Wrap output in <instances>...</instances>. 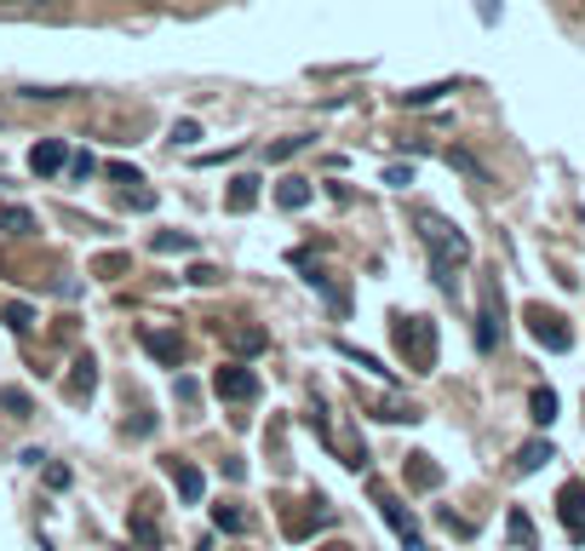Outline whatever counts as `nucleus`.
I'll use <instances>...</instances> for the list:
<instances>
[{"label": "nucleus", "instance_id": "25", "mask_svg": "<svg viewBox=\"0 0 585 551\" xmlns=\"http://www.w3.org/2000/svg\"><path fill=\"white\" fill-rule=\"evenodd\" d=\"M511 540H517V546H533V522H528V511H511Z\"/></svg>", "mask_w": 585, "mask_h": 551}, {"label": "nucleus", "instance_id": "1", "mask_svg": "<svg viewBox=\"0 0 585 551\" xmlns=\"http://www.w3.org/2000/svg\"><path fill=\"white\" fill-rule=\"evenodd\" d=\"M419 241L430 247V270H437V282L453 293V282H460V270L465 259H471V241H465V230H453L448 218H437V213H419Z\"/></svg>", "mask_w": 585, "mask_h": 551}, {"label": "nucleus", "instance_id": "24", "mask_svg": "<svg viewBox=\"0 0 585 551\" xmlns=\"http://www.w3.org/2000/svg\"><path fill=\"white\" fill-rule=\"evenodd\" d=\"M156 247H161V254H190L195 241H190L184 230H178V236H172V230H161V236H156Z\"/></svg>", "mask_w": 585, "mask_h": 551}, {"label": "nucleus", "instance_id": "33", "mask_svg": "<svg viewBox=\"0 0 585 551\" xmlns=\"http://www.w3.org/2000/svg\"><path fill=\"white\" fill-rule=\"evenodd\" d=\"M0 7H53V0H0Z\"/></svg>", "mask_w": 585, "mask_h": 551}, {"label": "nucleus", "instance_id": "13", "mask_svg": "<svg viewBox=\"0 0 585 551\" xmlns=\"http://www.w3.org/2000/svg\"><path fill=\"white\" fill-rule=\"evenodd\" d=\"M224 345H230L236 357H259V350L270 345V334L265 328H230V334H224Z\"/></svg>", "mask_w": 585, "mask_h": 551}, {"label": "nucleus", "instance_id": "14", "mask_svg": "<svg viewBox=\"0 0 585 551\" xmlns=\"http://www.w3.org/2000/svg\"><path fill=\"white\" fill-rule=\"evenodd\" d=\"M311 179H282V190H275V202H282L288 213H299V207H311Z\"/></svg>", "mask_w": 585, "mask_h": 551}, {"label": "nucleus", "instance_id": "3", "mask_svg": "<svg viewBox=\"0 0 585 551\" xmlns=\"http://www.w3.org/2000/svg\"><path fill=\"white\" fill-rule=\"evenodd\" d=\"M505 339V299H499V282L488 276L482 282V316H476V350H499Z\"/></svg>", "mask_w": 585, "mask_h": 551}, {"label": "nucleus", "instance_id": "31", "mask_svg": "<svg viewBox=\"0 0 585 551\" xmlns=\"http://www.w3.org/2000/svg\"><path fill=\"white\" fill-rule=\"evenodd\" d=\"M69 167H75V179H92V172H98V161H92V156H75Z\"/></svg>", "mask_w": 585, "mask_h": 551}, {"label": "nucleus", "instance_id": "27", "mask_svg": "<svg viewBox=\"0 0 585 551\" xmlns=\"http://www.w3.org/2000/svg\"><path fill=\"white\" fill-rule=\"evenodd\" d=\"M442 92H448V87H414V92H402V98H408V104H437Z\"/></svg>", "mask_w": 585, "mask_h": 551}, {"label": "nucleus", "instance_id": "10", "mask_svg": "<svg viewBox=\"0 0 585 551\" xmlns=\"http://www.w3.org/2000/svg\"><path fill=\"white\" fill-rule=\"evenodd\" d=\"M126 529H133V540L144 551H161V529H156V517H149V499H138V511L126 517Z\"/></svg>", "mask_w": 585, "mask_h": 551}, {"label": "nucleus", "instance_id": "18", "mask_svg": "<svg viewBox=\"0 0 585 551\" xmlns=\"http://www.w3.org/2000/svg\"><path fill=\"white\" fill-rule=\"evenodd\" d=\"M551 460V442H528L522 448V454H517V471H522V477H528V471H540Z\"/></svg>", "mask_w": 585, "mask_h": 551}, {"label": "nucleus", "instance_id": "15", "mask_svg": "<svg viewBox=\"0 0 585 551\" xmlns=\"http://www.w3.org/2000/svg\"><path fill=\"white\" fill-rule=\"evenodd\" d=\"M0 230H7V236H35L41 224H35L30 207H0Z\"/></svg>", "mask_w": 585, "mask_h": 551}, {"label": "nucleus", "instance_id": "11", "mask_svg": "<svg viewBox=\"0 0 585 551\" xmlns=\"http://www.w3.org/2000/svg\"><path fill=\"white\" fill-rule=\"evenodd\" d=\"M224 207H230V213H252V207H259V179H252V172L230 179V195H224Z\"/></svg>", "mask_w": 585, "mask_h": 551}, {"label": "nucleus", "instance_id": "32", "mask_svg": "<svg viewBox=\"0 0 585 551\" xmlns=\"http://www.w3.org/2000/svg\"><path fill=\"white\" fill-rule=\"evenodd\" d=\"M46 483H53V488H69V465H46Z\"/></svg>", "mask_w": 585, "mask_h": 551}, {"label": "nucleus", "instance_id": "8", "mask_svg": "<svg viewBox=\"0 0 585 551\" xmlns=\"http://www.w3.org/2000/svg\"><path fill=\"white\" fill-rule=\"evenodd\" d=\"M64 167H69L64 138H41V144L30 149V172H35V179H53V172H64Z\"/></svg>", "mask_w": 585, "mask_h": 551}, {"label": "nucleus", "instance_id": "17", "mask_svg": "<svg viewBox=\"0 0 585 551\" xmlns=\"http://www.w3.org/2000/svg\"><path fill=\"white\" fill-rule=\"evenodd\" d=\"M528 414H533V425H551V419H556V391L540 385V391L528 396Z\"/></svg>", "mask_w": 585, "mask_h": 551}, {"label": "nucleus", "instance_id": "7", "mask_svg": "<svg viewBox=\"0 0 585 551\" xmlns=\"http://www.w3.org/2000/svg\"><path fill=\"white\" fill-rule=\"evenodd\" d=\"M556 517H563L569 540L585 546V483H563V494H556Z\"/></svg>", "mask_w": 585, "mask_h": 551}, {"label": "nucleus", "instance_id": "22", "mask_svg": "<svg viewBox=\"0 0 585 551\" xmlns=\"http://www.w3.org/2000/svg\"><path fill=\"white\" fill-rule=\"evenodd\" d=\"M0 322L23 334V328H30V322H35V311H30V305H0Z\"/></svg>", "mask_w": 585, "mask_h": 551}, {"label": "nucleus", "instance_id": "12", "mask_svg": "<svg viewBox=\"0 0 585 551\" xmlns=\"http://www.w3.org/2000/svg\"><path fill=\"white\" fill-rule=\"evenodd\" d=\"M172 488H178V499H190V506H195L207 483H201V471H195L190 460H172Z\"/></svg>", "mask_w": 585, "mask_h": 551}, {"label": "nucleus", "instance_id": "6", "mask_svg": "<svg viewBox=\"0 0 585 551\" xmlns=\"http://www.w3.org/2000/svg\"><path fill=\"white\" fill-rule=\"evenodd\" d=\"M528 334L540 339L545 350H569L574 345V334H569V322L556 316V311H545V305H528Z\"/></svg>", "mask_w": 585, "mask_h": 551}, {"label": "nucleus", "instance_id": "5", "mask_svg": "<svg viewBox=\"0 0 585 551\" xmlns=\"http://www.w3.org/2000/svg\"><path fill=\"white\" fill-rule=\"evenodd\" d=\"M373 499H379V517H385V522H391V529H396V540H402V546H408V551H425V535H419V522H414V511H408V506H402V499H396V494H385V488H373Z\"/></svg>", "mask_w": 585, "mask_h": 551}, {"label": "nucleus", "instance_id": "9", "mask_svg": "<svg viewBox=\"0 0 585 551\" xmlns=\"http://www.w3.org/2000/svg\"><path fill=\"white\" fill-rule=\"evenodd\" d=\"M144 350H149L156 362L178 368V357H184V339H178V334H161V328H144Z\"/></svg>", "mask_w": 585, "mask_h": 551}, {"label": "nucleus", "instance_id": "16", "mask_svg": "<svg viewBox=\"0 0 585 551\" xmlns=\"http://www.w3.org/2000/svg\"><path fill=\"white\" fill-rule=\"evenodd\" d=\"M213 522H218L224 535H247V529H252V517H247L241 506H213Z\"/></svg>", "mask_w": 585, "mask_h": 551}, {"label": "nucleus", "instance_id": "20", "mask_svg": "<svg viewBox=\"0 0 585 551\" xmlns=\"http://www.w3.org/2000/svg\"><path fill=\"white\" fill-rule=\"evenodd\" d=\"M98 385V373H92V357L87 362H75V380H69V396H87Z\"/></svg>", "mask_w": 585, "mask_h": 551}, {"label": "nucleus", "instance_id": "30", "mask_svg": "<svg viewBox=\"0 0 585 551\" xmlns=\"http://www.w3.org/2000/svg\"><path fill=\"white\" fill-rule=\"evenodd\" d=\"M385 184H391V190H402V184H414V167H391V172H385Z\"/></svg>", "mask_w": 585, "mask_h": 551}, {"label": "nucleus", "instance_id": "34", "mask_svg": "<svg viewBox=\"0 0 585 551\" xmlns=\"http://www.w3.org/2000/svg\"><path fill=\"white\" fill-rule=\"evenodd\" d=\"M322 551H350V546H322Z\"/></svg>", "mask_w": 585, "mask_h": 551}, {"label": "nucleus", "instance_id": "28", "mask_svg": "<svg viewBox=\"0 0 585 551\" xmlns=\"http://www.w3.org/2000/svg\"><path fill=\"white\" fill-rule=\"evenodd\" d=\"M195 138H201L195 121H178V127H172V144H195Z\"/></svg>", "mask_w": 585, "mask_h": 551}, {"label": "nucleus", "instance_id": "23", "mask_svg": "<svg viewBox=\"0 0 585 551\" xmlns=\"http://www.w3.org/2000/svg\"><path fill=\"white\" fill-rule=\"evenodd\" d=\"M304 144H311L304 133H293V138H282V144H270V161H288V156H299Z\"/></svg>", "mask_w": 585, "mask_h": 551}, {"label": "nucleus", "instance_id": "4", "mask_svg": "<svg viewBox=\"0 0 585 551\" xmlns=\"http://www.w3.org/2000/svg\"><path fill=\"white\" fill-rule=\"evenodd\" d=\"M213 391H218V403H252V396H259V373L247 362H224L213 373Z\"/></svg>", "mask_w": 585, "mask_h": 551}, {"label": "nucleus", "instance_id": "2", "mask_svg": "<svg viewBox=\"0 0 585 551\" xmlns=\"http://www.w3.org/2000/svg\"><path fill=\"white\" fill-rule=\"evenodd\" d=\"M396 322V350H402V362L430 373L437 368V322L430 316H391Z\"/></svg>", "mask_w": 585, "mask_h": 551}, {"label": "nucleus", "instance_id": "26", "mask_svg": "<svg viewBox=\"0 0 585 551\" xmlns=\"http://www.w3.org/2000/svg\"><path fill=\"white\" fill-rule=\"evenodd\" d=\"M339 350H345V357H350V362H362L368 373H391V368H385V362H379V357H368V350H356V345H339Z\"/></svg>", "mask_w": 585, "mask_h": 551}, {"label": "nucleus", "instance_id": "29", "mask_svg": "<svg viewBox=\"0 0 585 551\" xmlns=\"http://www.w3.org/2000/svg\"><path fill=\"white\" fill-rule=\"evenodd\" d=\"M190 282H195V288H213V282H218V270H213V265H195V270H190Z\"/></svg>", "mask_w": 585, "mask_h": 551}, {"label": "nucleus", "instance_id": "19", "mask_svg": "<svg viewBox=\"0 0 585 551\" xmlns=\"http://www.w3.org/2000/svg\"><path fill=\"white\" fill-rule=\"evenodd\" d=\"M408 477H414L419 488H437V483H442V471H437V465H430V454H414V465H408Z\"/></svg>", "mask_w": 585, "mask_h": 551}, {"label": "nucleus", "instance_id": "21", "mask_svg": "<svg viewBox=\"0 0 585 551\" xmlns=\"http://www.w3.org/2000/svg\"><path fill=\"white\" fill-rule=\"evenodd\" d=\"M0 408H12V414L23 419V414H30L35 403H30V391H18V385H7V391H0Z\"/></svg>", "mask_w": 585, "mask_h": 551}]
</instances>
